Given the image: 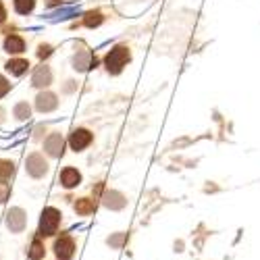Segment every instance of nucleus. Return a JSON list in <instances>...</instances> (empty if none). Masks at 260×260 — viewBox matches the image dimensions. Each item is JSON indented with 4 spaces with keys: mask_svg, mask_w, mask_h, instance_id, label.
<instances>
[{
    "mask_svg": "<svg viewBox=\"0 0 260 260\" xmlns=\"http://www.w3.org/2000/svg\"><path fill=\"white\" fill-rule=\"evenodd\" d=\"M90 144H92V134L88 129H75L69 138V146H71V150H75V152H81V150L88 148Z\"/></svg>",
    "mask_w": 260,
    "mask_h": 260,
    "instance_id": "obj_4",
    "label": "nucleus"
},
{
    "mask_svg": "<svg viewBox=\"0 0 260 260\" xmlns=\"http://www.w3.org/2000/svg\"><path fill=\"white\" fill-rule=\"evenodd\" d=\"M5 50L11 52V54H21V52L25 50V42H23V38L11 34V36L5 40Z\"/></svg>",
    "mask_w": 260,
    "mask_h": 260,
    "instance_id": "obj_8",
    "label": "nucleus"
},
{
    "mask_svg": "<svg viewBox=\"0 0 260 260\" xmlns=\"http://www.w3.org/2000/svg\"><path fill=\"white\" fill-rule=\"evenodd\" d=\"M23 225H25L23 210H21V208H13L9 212V227H11V231H21V229H23Z\"/></svg>",
    "mask_w": 260,
    "mask_h": 260,
    "instance_id": "obj_10",
    "label": "nucleus"
},
{
    "mask_svg": "<svg viewBox=\"0 0 260 260\" xmlns=\"http://www.w3.org/2000/svg\"><path fill=\"white\" fill-rule=\"evenodd\" d=\"M54 252H56V256L60 260H69L73 256V252H75V240L67 233L60 235L58 240L54 242Z\"/></svg>",
    "mask_w": 260,
    "mask_h": 260,
    "instance_id": "obj_3",
    "label": "nucleus"
},
{
    "mask_svg": "<svg viewBox=\"0 0 260 260\" xmlns=\"http://www.w3.org/2000/svg\"><path fill=\"white\" fill-rule=\"evenodd\" d=\"M15 117H17V119H27V117H29V106H27L25 102L17 104V108H15Z\"/></svg>",
    "mask_w": 260,
    "mask_h": 260,
    "instance_id": "obj_19",
    "label": "nucleus"
},
{
    "mask_svg": "<svg viewBox=\"0 0 260 260\" xmlns=\"http://www.w3.org/2000/svg\"><path fill=\"white\" fill-rule=\"evenodd\" d=\"M46 3H48V7H54V5H58V3H60V0H46Z\"/></svg>",
    "mask_w": 260,
    "mask_h": 260,
    "instance_id": "obj_24",
    "label": "nucleus"
},
{
    "mask_svg": "<svg viewBox=\"0 0 260 260\" xmlns=\"http://www.w3.org/2000/svg\"><path fill=\"white\" fill-rule=\"evenodd\" d=\"M27 171H29V175H34V177H42V175H44V173L48 171L44 156H42V154H31L27 158Z\"/></svg>",
    "mask_w": 260,
    "mask_h": 260,
    "instance_id": "obj_5",
    "label": "nucleus"
},
{
    "mask_svg": "<svg viewBox=\"0 0 260 260\" xmlns=\"http://www.w3.org/2000/svg\"><path fill=\"white\" fill-rule=\"evenodd\" d=\"M5 19H7V11H5V5L0 3V23H3Z\"/></svg>",
    "mask_w": 260,
    "mask_h": 260,
    "instance_id": "obj_23",
    "label": "nucleus"
},
{
    "mask_svg": "<svg viewBox=\"0 0 260 260\" xmlns=\"http://www.w3.org/2000/svg\"><path fill=\"white\" fill-rule=\"evenodd\" d=\"M13 173H15V165L11 160H0V181L9 179Z\"/></svg>",
    "mask_w": 260,
    "mask_h": 260,
    "instance_id": "obj_16",
    "label": "nucleus"
},
{
    "mask_svg": "<svg viewBox=\"0 0 260 260\" xmlns=\"http://www.w3.org/2000/svg\"><path fill=\"white\" fill-rule=\"evenodd\" d=\"M127 62H129V50H127L125 46H117V48H113L111 52L106 54V58H104L106 69L111 71V73H121V69L125 67Z\"/></svg>",
    "mask_w": 260,
    "mask_h": 260,
    "instance_id": "obj_2",
    "label": "nucleus"
},
{
    "mask_svg": "<svg viewBox=\"0 0 260 260\" xmlns=\"http://www.w3.org/2000/svg\"><path fill=\"white\" fill-rule=\"evenodd\" d=\"M102 23V15L96 11H92V13H88V15H85V25H88V27H96V25H100Z\"/></svg>",
    "mask_w": 260,
    "mask_h": 260,
    "instance_id": "obj_18",
    "label": "nucleus"
},
{
    "mask_svg": "<svg viewBox=\"0 0 260 260\" xmlns=\"http://www.w3.org/2000/svg\"><path fill=\"white\" fill-rule=\"evenodd\" d=\"M34 85H38V88H44V85H48L50 81H52V73H50V69L48 67H38L36 71H34Z\"/></svg>",
    "mask_w": 260,
    "mask_h": 260,
    "instance_id": "obj_11",
    "label": "nucleus"
},
{
    "mask_svg": "<svg viewBox=\"0 0 260 260\" xmlns=\"http://www.w3.org/2000/svg\"><path fill=\"white\" fill-rule=\"evenodd\" d=\"M90 67V54L88 52H81L79 56H75V69L83 71V69H88Z\"/></svg>",
    "mask_w": 260,
    "mask_h": 260,
    "instance_id": "obj_17",
    "label": "nucleus"
},
{
    "mask_svg": "<svg viewBox=\"0 0 260 260\" xmlns=\"http://www.w3.org/2000/svg\"><path fill=\"white\" fill-rule=\"evenodd\" d=\"M27 67H29V62L25 58H13L7 62V71L13 75H23L27 71Z\"/></svg>",
    "mask_w": 260,
    "mask_h": 260,
    "instance_id": "obj_12",
    "label": "nucleus"
},
{
    "mask_svg": "<svg viewBox=\"0 0 260 260\" xmlns=\"http://www.w3.org/2000/svg\"><path fill=\"white\" fill-rule=\"evenodd\" d=\"M60 225V212L56 208H46L44 212H42V219H40V231L38 235L40 237H48V235H54L56 229Z\"/></svg>",
    "mask_w": 260,
    "mask_h": 260,
    "instance_id": "obj_1",
    "label": "nucleus"
},
{
    "mask_svg": "<svg viewBox=\"0 0 260 260\" xmlns=\"http://www.w3.org/2000/svg\"><path fill=\"white\" fill-rule=\"evenodd\" d=\"M50 52H52V48H50V46H40L38 56H40V58H46V56H50Z\"/></svg>",
    "mask_w": 260,
    "mask_h": 260,
    "instance_id": "obj_22",
    "label": "nucleus"
},
{
    "mask_svg": "<svg viewBox=\"0 0 260 260\" xmlns=\"http://www.w3.org/2000/svg\"><path fill=\"white\" fill-rule=\"evenodd\" d=\"M34 5H36V0H15V11L19 15H27L34 11Z\"/></svg>",
    "mask_w": 260,
    "mask_h": 260,
    "instance_id": "obj_15",
    "label": "nucleus"
},
{
    "mask_svg": "<svg viewBox=\"0 0 260 260\" xmlns=\"http://www.w3.org/2000/svg\"><path fill=\"white\" fill-rule=\"evenodd\" d=\"M44 150L50 156H58L62 152V136L60 134H52L46 142H44Z\"/></svg>",
    "mask_w": 260,
    "mask_h": 260,
    "instance_id": "obj_9",
    "label": "nucleus"
},
{
    "mask_svg": "<svg viewBox=\"0 0 260 260\" xmlns=\"http://www.w3.org/2000/svg\"><path fill=\"white\" fill-rule=\"evenodd\" d=\"M44 252H46L44 244H42V240H40V237H36V240L31 242V246H29V252H27V256H29L31 260H40V258H44Z\"/></svg>",
    "mask_w": 260,
    "mask_h": 260,
    "instance_id": "obj_13",
    "label": "nucleus"
},
{
    "mask_svg": "<svg viewBox=\"0 0 260 260\" xmlns=\"http://www.w3.org/2000/svg\"><path fill=\"white\" fill-rule=\"evenodd\" d=\"M94 208H96V202L90 200V198H79L75 202V212L77 214H90V212H94Z\"/></svg>",
    "mask_w": 260,
    "mask_h": 260,
    "instance_id": "obj_14",
    "label": "nucleus"
},
{
    "mask_svg": "<svg viewBox=\"0 0 260 260\" xmlns=\"http://www.w3.org/2000/svg\"><path fill=\"white\" fill-rule=\"evenodd\" d=\"M56 104H58L56 96H54V94H48V92H46V94H40V96L36 98V106H38V111H42V113L54 111Z\"/></svg>",
    "mask_w": 260,
    "mask_h": 260,
    "instance_id": "obj_6",
    "label": "nucleus"
},
{
    "mask_svg": "<svg viewBox=\"0 0 260 260\" xmlns=\"http://www.w3.org/2000/svg\"><path fill=\"white\" fill-rule=\"evenodd\" d=\"M79 181H81V175H79V171L73 169V167H67L60 173V183L64 187H75V185H79Z\"/></svg>",
    "mask_w": 260,
    "mask_h": 260,
    "instance_id": "obj_7",
    "label": "nucleus"
},
{
    "mask_svg": "<svg viewBox=\"0 0 260 260\" xmlns=\"http://www.w3.org/2000/svg\"><path fill=\"white\" fill-rule=\"evenodd\" d=\"M9 193H11V185L5 183V181H0V202H5L9 198Z\"/></svg>",
    "mask_w": 260,
    "mask_h": 260,
    "instance_id": "obj_20",
    "label": "nucleus"
},
{
    "mask_svg": "<svg viewBox=\"0 0 260 260\" xmlns=\"http://www.w3.org/2000/svg\"><path fill=\"white\" fill-rule=\"evenodd\" d=\"M9 90H11V83H9V81H7L3 75H0V98H3V96H5Z\"/></svg>",
    "mask_w": 260,
    "mask_h": 260,
    "instance_id": "obj_21",
    "label": "nucleus"
}]
</instances>
